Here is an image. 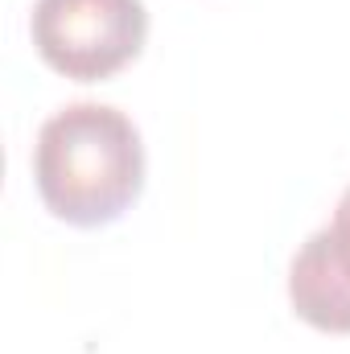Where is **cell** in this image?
<instances>
[{
    "label": "cell",
    "mask_w": 350,
    "mask_h": 354,
    "mask_svg": "<svg viewBox=\"0 0 350 354\" xmlns=\"http://www.w3.org/2000/svg\"><path fill=\"white\" fill-rule=\"evenodd\" d=\"M33 181L46 210L71 227H107L145 189V145L136 124L111 103L58 107L33 145Z\"/></svg>",
    "instance_id": "1"
},
{
    "label": "cell",
    "mask_w": 350,
    "mask_h": 354,
    "mask_svg": "<svg viewBox=\"0 0 350 354\" xmlns=\"http://www.w3.org/2000/svg\"><path fill=\"white\" fill-rule=\"evenodd\" d=\"M33 50L75 83H103L140 58L149 37L145 0H33Z\"/></svg>",
    "instance_id": "2"
},
{
    "label": "cell",
    "mask_w": 350,
    "mask_h": 354,
    "mask_svg": "<svg viewBox=\"0 0 350 354\" xmlns=\"http://www.w3.org/2000/svg\"><path fill=\"white\" fill-rule=\"evenodd\" d=\"M288 301L305 326L322 334H350V268L338 260L326 227L313 231L293 256Z\"/></svg>",
    "instance_id": "3"
},
{
    "label": "cell",
    "mask_w": 350,
    "mask_h": 354,
    "mask_svg": "<svg viewBox=\"0 0 350 354\" xmlns=\"http://www.w3.org/2000/svg\"><path fill=\"white\" fill-rule=\"evenodd\" d=\"M330 243H334V252H338V260L350 268V185L342 189V198H338V210H334V218H330Z\"/></svg>",
    "instance_id": "4"
}]
</instances>
